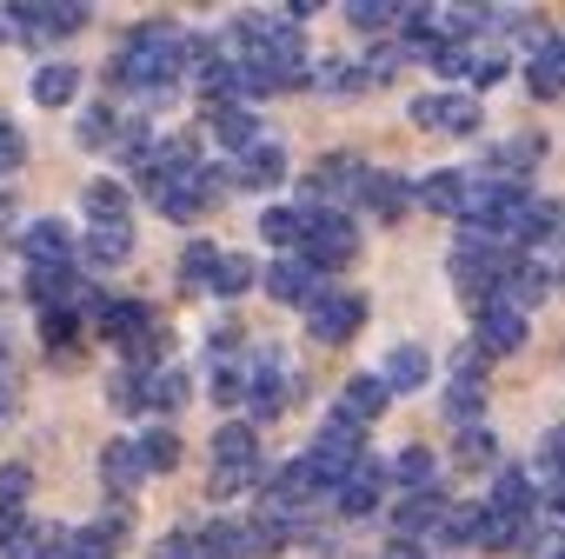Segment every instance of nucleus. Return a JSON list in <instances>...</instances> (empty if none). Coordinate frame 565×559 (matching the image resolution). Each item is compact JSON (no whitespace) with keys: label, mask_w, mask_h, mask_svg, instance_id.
Segmentation results:
<instances>
[{"label":"nucleus","mask_w":565,"mask_h":559,"mask_svg":"<svg viewBox=\"0 0 565 559\" xmlns=\"http://www.w3.org/2000/svg\"><path fill=\"white\" fill-rule=\"evenodd\" d=\"M246 486H259V440H253V426H220L213 433V493L233 499Z\"/></svg>","instance_id":"6"},{"label":"nucleus","mask_w":565,"mask_h":559,"mask_svg":"<svg viewBox=\"0 0 565 559\" xmlns=\"http://www.w3.org/2000/svg\"><path fill=\"white\" fill-rule=\"evenodd\" d=\"M386 479H393V466H380V460H360V466L340 479V493H333V499H340V513H347V519L373 513V506H380V493H386Z\"/></svg>","instance_id":"18"},{"label":"nucleus","mask_w":565,"mask_h":559,"mask_svg":"<svg viewBox=\"0 0 565 559\" xmlns=\"http://www.w3.org/2000/svg\"><path fill=\"white\" fill-rule=\"evenodd\" d=\"M200 87H206V107H213V101H233V94H246V67H239L233 54L206 48V61H200Z\"/></svg>","instance_id":"26"},{"label":"nucleus","mask_w":565,"mask_h":559,"mask_svg":"<svg viewBox=\"0 0 565 559\" xmlns=\"http://www.w3.org/2000/svg\"><path fill=\"white\" fill-rule=\"evenodd\" d=\"M366 173H373V167H366L360 154H327V160H320V167L307 173V200L333 213L340 200H360V187H366Z\"/></svg>","instance_id":"10"},{"label":"nucleus","mask_w":565,"mask_h":559,"mask_svg":"<svg viewBox=\"0 0 565 559\" xmlns=\"http://www.w3.org/2000/svg\"><path fill=\"white\" fill-rule=\"evenodd\" d=\"M525 81H532V94H539V101H558V94H565V41H539V54H532Z\"/></svg>","instance_id":"33"},{"label":"nucleus","mask_w":565,"mask_h":559,"mask_svg":"<svg viewBox=\"0 0 565 559\" xmlns=\"http://www.w3.org/2000/svg\"><path fill=\"white\" fill-rule=\"evenodd\" d=\"M8 34H14V28H8V8H0V41H8Z\"/></svg>","instance_id":"59"},{"label":"nucleus","mask_w":565,"mask_h":559,"mask_svg":"<svg viewBox=\"0 0 565 559\" xmlns=\"http://www.w3.org/2000/svg\"><path fill=\"white\" fill-rule=\"evenodd\" d=\"M446 413H452L459 426H479V420H486V354H479V347H466V354L452 360V387H446Z\"/></svg>","instance_id":"14"},{"label":"nucleus","mask_w":565,"mask_h":559,"mask_svg":"<svg viewBox=\"0 0 565 559\" xmlns=\"http://www.w3.org/2000/svg\"><path fill=\"white\" fill-rule=\"evenodd\" d=\"M532 160H545V134H519V140H505V147H492V180H505V187H519V173L532 167Z\"/></svg>","instance_id":"27"},{"label":"nucleus","mask_w":565,"mask_h":559,"mask_svg":"<svg viewBox=\"0 0 565 559\" xmlns=\"http://www.w3.org/2000/svg\"><path fill=\"white\" fill-rule=\"evenodd\" d=\"M552 559H565V546H558V552H552Z\"/></svg>","instance_id":"61"},{"label":"nucleus","mask_w":565,"mask_h":559,"mask_svg":"<svg viewBox=\"0 0 565 559\" xmlns=\"http://www.w3.org/2000/svg\"><path fill=\"white\" fill-rule=\"evenodd\" d=\"M41 334H47V347H74V340H81V320H74V307L47 314V320H41Z\"/></svg>","instance_id":"55"},{"label":"nucleus","mask_w":565,"mask_h":559,"mask_svg":"<svg viewBox=\"0 0 565 559\" xmlns=\"http://www.w3.org/2000/svg\"><path fill=\"white\" fill-rule=\"evenodd\" d=\"M226 187H233V180H226L220 167H193V173H180L173 187H160V193H153V207H160V213H173V220H200Z\"/></svg>","instance_id":"11"},{"label":"nucleus","mask_w":565,"mask_h":559,"mask_svg":"<svg viewBox=\"0 0 565 559\" xmlns=\"http://www.w3.org/2000/svg\"><path fill=\"white\" fill-rule=\"evenodd\" d=\"M532 466H539V479H545V499L565 513V426H552V433L539 440V460H532Z\"/></svg>","instance_id":"37"},{"label":"nucleus","mask_w":565,"mask_h":559,"mask_svg":"<svg viewBox=\"0 0 565 559\" xmlns=\"http://www.w3.org/2000/svg\"><path fill=\"white\" fill-rule=\"evenodd\" d=\"M94 314H100V334L114 340V354H127L140 373H153V360L167 354V320L140 300H100Z\"/></svg>","instance_id":"2"},{"label":"nucleus","mask_w":565,"mask_h":559,"mask_svg":"<svg viewBox=\"0 0 565 559\" xmlns=\"http://www.w3.org/2000/svg\"><path fill=\"white\" fill-rule=\"evenodd\" d=\"M186 54H206L193 34H180V28H160V21H147V28H134L127 41H120V54L107 61V87H127V94H160L180 67H186Z\"/></svg>","instance_id":"1"},{"label":"nucleus","mask_w":565,"mask_h":559,"mask_svg":"<svg viewBox=\"0 0 565 559\" xmlns=\"http://www.w3.org/2000/svg\"><path fill=\"white\" fill-rule=\"evenodd\" d=\"M134 253V226H87V260L94 266H114Z\"/></svg>","instance_id":"45"},{"label":"nucleus","mask_w":565,"mask_h":559,"mask_svg":"<svg viewBox=\"0 0 565 559\" xmlns=\"http://www.w3.org/2000/svg\"><path fill=\"white\" fill-rule=\"evenodd\" d=\"M393 479H399L406 493H433V446H406V453L393 460Z\"/></svg>","instance_id":"47"},{"label":"nucleus","mask_w":565,"mask_h":559,"mask_svg":"<svg viewBox=\"0 0 565 559\" xmlns=\"http://www.w3.org/2000/svg\"><path fill=\"white\" fill-rule=\"evenodd\" d=\"M360 207H366L373 220H399V213L413 207V187H406V180H393V173H366V187H360Z\"/></svg>","instance_id":"28"},{"label":"nucleus","mask_w":565,"mask_h":559,"mask_svg":"<svg viewBox=\"0 0 565 559\" xmlns=\"http://www.w3.org/2000/svg\"><path fill=\"white\" fill-rule=\"evenodd\" d=\"M380 380H386V393H419V387L433 380V360H426L419 347H393L386 367H380Z\"/></svg>","instance_id":"29"},{"label":"nucleus","mask_w":565,"mask_h":559,"mask_svg":"<svg viewBox=\"0 0 565 559\" xmlns=\"http://www.w3.org/2000/svg\"><path fill=\"white\" fill-rule=\"evenodd\" d=\"M107 400H114L120 413H147V400H140V367H127L120 380H107Z\"/></svg>","instance_id":"52"},{"label":"nucleus","mask_w":565,"mask_h":559,"mask_svg":"<svg viewBox=\"0 0 565 559\" xmlns=\"http://www.w3.org/2000/svg\"><path fill=\"white\" fill-rule=\"evenodd\" d=\"M28 294H34L47 314L74 307V300H81V266H28Z\"/></svg>","instance_id":"21"},{"label":"nucleus","mask_w":565,"mask_h":559,"mask_svg":"<svg viewBox=\"0 0 565 559\" xmlns=\"http://www.w3.org/2000/svg\"><path fill=\"white\" fill-rule=\"evenodd\" d=\"M21 160H28V140H21V127H8V120H0V180H8Z\"/></svg>","instance_id":"56"},{"label":"nucleus","mask_w":565,"mask_h":559,"mask_svg":"<svg viewBox=\"0 0 565 559\" xmlns=\"http://www.w3.org/2000/svg\"><path fill=\"white\" fill-rule=\"evenodd\" d=\"M87 220H94V226H127V187L94 180V187H87Z\"/></svg>","instance_id":"43"},{"label":"nucleus","mask_w":565,"mask_h":559,"mask_svg":"<svg viewBox=\"0 0 565 559\" xmlns=\"http://www.w3.org/2000/svg\"><path fill=\"white\" fill-rule=\"evenodd\" d=\"M74 94H81V74H74L67 61H47V67L34 74V101H41V107H67Z\"/></svg>","instance_id":"40"},{"label":"nucleus","mask_w":565,"mask_h":559,"mask_svg":"<svg viewBox=\"0 0 565 559\" xmlns=\"http://www.w3.org/2000/svg\"><path fill=\"white\" fill-rule=\"evenodd\" d=\"M134 446H140V466H147V473H173V466H180V440H173L167 426H153V433H140Z\"/></svg>","instance_id":"46"},{"label":"nucleus","mask_w":565,"mask_h":559,"mask_svg":"<svg viewBox=\"0 0 565 559\" xmlns=\"http://www.w3.org/2000/svg\"><path fill=\"white\" fill-rule=\"evenodd\" d=\"M233 347H239V320H220L213 327V354H233Z\"/></svg>","instance_id":"57"},{"label":"nucleus","mask_w":565,"mask_h":559,"mask_svg":"<svg viewBox=\"0 0 565 559\" xmlns=\"http://www.w3.org/2000/svg\"><path fill=\"white\" fill-rule=\"evenodd\" d=\"M81 140L134 167V154L147 147V127H140V114H120L114 101H100V107H87V120H81Z\"/></svg>","instance_id":"8"},{"label":"nucleus","mask_w":565,"mask_h":559,"mask_svg":"<svg viewBox=\"0 0 565 559\" xmlns=\"http://www.w3.org/2000/svg\"><path fill=\"white\" fill-rule=\"evenodd\" d=\"M28 486H34V473H28V466H0V519H14V513H21Z\"/></svg>","instance_id":"50"},{"label":"nucleus","mask_w":565,"mask_h":559,"mask_svg":"<svg viewBox=\"0 0 565 559\" xmlns=\"http://www.w3.org/2000/svg\"><path fill=\"white\" fill-rule=\"evenodd\" d=\"M452 453H459V466H486V460L499 453V440H492L486 420H479V426H459V446H452Z\"/></svg>","instance_id":"49"},{"label":"nucleus","mask_w":565,"mask_h":559,"mask_svg":"<svg viewBox=\"0 0 565 559\" xmlns=\"http://www.w3.org/2000/svg\"><path fill=\"white\" fill-rule=\"evenodd\" d=\"M253 280H259V266H253L246 253H220V260H213V273H206V287L233 300V294H246V287H253Z\"/></svg>","instance_id":"39"},{"label":"nucleus","mask_w":565,"mask_h":559,"mask_svg":"<svg viewBox=\"0 0 565 559\" xmlns=\"http://www.w3.org/2000/svg\"><path fill=\"white\" fill-rule=\"evenodd\" d=\"M246 400V367L239 360H220L213 367V407H239Z\"/></svg>","instance_id":"48"},{"label":"nucleus","mask_w":565,"mask_h":559,"mask_svg":"<svg viewBox=\"0 0 565 559\" xmlns=\"http://www.w3.org/2000/svg\"><path fill=\"white\" fill-rule=\"evenodd\" d=\"M327 493V479H320V466L313 460H287L273 479H266V513H279V519H300V506H313Z\"/></svg>","instance_id":"12"},{"label":"nucleus","mask_w":565,"mask_h":559,"mask_svg":"<svg viewBox=\"0 0 565 559\" xmlns=\"http://www.w3.org/2000/svg\"><path fill=\"white\" fill-rule=\"evenodd\" d=\"M21 246H28V266H81V246L61 220H34Z\"/></svg>","instance_id":"20"},{"label":"nucleus","mask_w":565,"mask_h":559,"mask_svg":"<svg viewBox=\"0 0 565 559\" xmlns=\"http://www.w3.org/2000/svg\"><path fill=\"white\" fill-rule=\"evenodd\" d=\"M472 519H479V506H446V519H439V546H472Z\"/></svg>","instance_id":"51"},{"label":"nucleus","mask_w":565,"mask_h":559,"mask_svg":"<svg viewBox=\"0 0 565 559\" xmlns=\"http://www.w3.org/2000/svg\"><path fill=\"white\" fill-rule=\"evenodd\" d=\"M206 134L220 140V147H233V154H246L253 140H259V120L239 107V101H213L206 107Z\"/></svg>","instance_id":"22"},{"label":"nucleus","mask_w":565,"mask_h":559,"mask_svg":"<svg viewBox=\"0 0 565 559\" xmlns=\"http://www.w3.org/2000/svg\"><path fill=\"white\" fill-rule=\"evenodd\" d=\"M360 327H366V300H360V294H333V287H327V294L313 300V340L340 347V340H353Z\"/></svg>","instance_id":"16"},{"label":"nucleus","mask_w":565,"mask_h":559,"mask_svg":"<svg viewBox=\"0 0 565 559\" xmlns=\"http://www.w3.org/2000/svg\"><path fill=\"white\" fill-rule=\"evenodd\" d=\"M0 413H8V387H0Z\"/></svg>","instance_id":"60"},{"label":"nucleus","mask_w":565,"mask_h":559,"mask_svg":"<svg viewBox=\"0 0 565 559\" xmlns=\"http://www.w3.org/2000/svg\"><path fill=\"white\" fill-rule=\"evenodd\" d=\"M47 546H54V532H47V526H34L28 513L0 519V559H41Z\"/></svg>","instance_id":"30"},{"label":"nucleus","mask_w":565,"mask_h":559,"mask_svg":"<svg viewBox=\"0 0 565 559\" xmlns=\"http://www.w3.org/2000/svg\"><path fill=\"white\" fill-rule=\"evenodd\" d=\"M466 193H472V187H466V173H433V180L419 187V200H426L433 213H446V220H459V213H466Z\"/></svg>","instance_id":"41"},{"label":"nucleus","mask_w":565,"mask_h":559,"mask_svg":"<svg viewBox=\"0 0 565 559\" xmlns=\"http://www.w3.org/2000/svg\"><path fill=\"white\" fill-rule=\"evenodd\" d=\"M413 120L433 127V134H479V101L472 94H419Z\"/></svg>","instance_id":"15"},{"label":"nucleus","mask_w":565,"mask_h":559,"mask_svg":"<svg viewBox=\"0 0 565 559\" xmlns=\"http://www.w3.org/2000/svg\"><path fill=\"white\" fill-rule=\"evenodd\" d=\"M525 213H532V200H525V187H505V180H479L472 193H466V226L479 233V240H499V233H525Z\"/></svg>","instance_id":"4"},{"label":"nucleus","mask_w":565,"mask_h":559,"mask_svg":"<svg viewBox=\"0 0 565 559\" xmlns=\"http://www.w3.org/2000/svg\"><path fill=\"white\" fill-rule=\"evenodd\" d=\"M160 559H220L200 532H167V546H160Z\"/></svg>","instance_id":"53"},{"label":"nucleus","mask_w":565,"mask_h":559,"mask_svg":"<svg viewBox=\"0 0 565 559\" xmlns=\"http://www.w3.org/2000/svg\"><path fill=\"white\" fill-rule=\"evenodd\" d=\"M512 266H519V260H512L499 240H479V233H466V240H459V253H452V287H459L472 307H492V300L505 294Z\"/></svg>","instance_id":"3"},{"label":"nucleus","mask_w":565,"mask_h":559,"mask_svg":"<svg viewBox=\"0 0 565 559\" xmlns=\"http://www.w3.org/2000/svg\"><path fill=\"white\" fill-rule=\"evenodd\" d=\"M100 479H107V493H134V486L147 479V466H140V446H134V440H114V446L100 453Z\"/></svg>","instance_id":"32"},{"label":"nucleus","mask_w":565,"mask_h":559,"mask_svg":"<svg viewBox=\"0 0 565 559\" xmlns=\"http://www.w3.org/2000/svg\"><path fill=\"white\" fill-rule=\"evenodd\" d=\"M246 407L259 420H273L279 407H287V380H279V354H266L259 367H246Z\"/></svg>","instance_id":"24"},{"label":"nucleus","mask_w":565,"mask_h":559,"mask_svg":"<svg viewBox=\"0 0 565 559\" xmlns=\"http://www.w3.org/2000/svg\"><path fill=\"white\" fill-rule=\"evenodd\" d=\"M532 473H519V466H505L499 479H492V513H505V519H532Z\"/></svg>","instance_id":"35"},{"label":"nucleus","mask_w":565,"mask_h":559,"mask_svg":"<svg viewBox=\"0 0 565 559\" xmlns=\"http://www.w3.org/2000/svg\"><path fill=\"white\" fill-rule=\"evenodd\" d=\"M300 260H307L320 280L340 273V266H353V260H360V226L340 220V213H313V220H307V240H300Z\"/></svg>","instance_id":"7"},{"label":"nucleus","mask_w":565,"mask_h":559,"mask_svg":"<svg viewBox=\"0 0 565 559\" xmlns=\"http://www.w3.org/2000/svg\"><path fill=\"white\" fill-rule=\"evenodd\" d=\"M266 294H273V300H287V307H313V300H320V273H313L300 253H294V260H273Z\"/></svg>","instance_id":"19"},{"label":"nucleus","mask_w":565,"mask_h":559,"mask_svg":"<svg viewBox=\"0 0 565 559\" xmlns=\"http://www.w3.org/2000/svg\"><path fill=\"white\" fill-rule=\"evenodd\" d=\"M307 81H320V87H333V94H360V87H373V81H366V61L353 67V61H333V54H327L320 67H307Z\"/></svg>","instance_id":"44"},{"label":"nucleus","mask_w":565,"mask_h":559,"mask_svg":"<svg viewBox=\"0 0 565 559\" xmlns=\"http://www.w3.org/2000/svg\"><path fill=\"white\" fill-rule=\"evenodd\" d=\"M519 347H525V314L505 307V300L479 307V354L492 360V354H519Z\"/></svg>","instance_id":"17"},{"label":"nucleus","mask_w":565,"mask_h":559,"mask_svg":"<svg viewBox=\"0 0 565 559\" xmlns=\"http://www.w3.org/2000/svg\"><path fill=\"white\" fill-rule=\"evenodd\" d=\"M386 380L380 373H360V380H347V393H340V420H353V426H366V420H380L386 413Z\"/></svg>","instance_id":"25"},{"label":"nucleus","mask_w":565,"mask_h":559,"mask_svg":"<svg viewBox=\"0 0 565 559\" xmlns=\"http://www.w3.org/2000/svg\"><path fill=\"white\" fill-rule=\"evenodd\" d=\"M213 260H220V246H213V240H193V246L180 253V273H186V280H206Z\"/></svg>","instance_id":"54"},{"label":"nucleus","mask_w":565,"mask_h":559,"mask_svg":"<svg viewBox=\"0 0 565 559\" xmlns=\"http://www.w3.org/2000/svg\"><path fill=\"white\" fill-rule=\"evenodd\" d=\"M545 294H552V266H539V260H519V266H512V280H505V294H499V300L525 314V307H539Z\"/></svg>","instance_id":"31"},{"label":"nucleus","mask_w":565,"mask_h":559,"mask_svg":"<svg viewBox=\"0 0 565 559\" xmlns=\"http://www.w3.org/2000/svg\"><path fill=\"white\" fill-rule=\"evenodd\" d=\"M307 220H313V213H300V207H266V213H259V233H266L273 246L300 253V240H307Z\"/></svg>","instance_id":"38"},{"label":"nucleus","mask_w":565,"mask_h":559,"mask_svg":"<svg viewBox=\"0 0 565 559\" xmlns=\"http://www.w3.org/2000/svg\"><path fill=\"white\" fill-rule=\"evenodd\" d=\"M347 14H353V28H366L380 41H399V28H406V8H393V0H360Z\"/></svg>","instance_id":"42"},{"label":"nucleus","mask_w":565,"mask_h":559,"mask_svg":"<svg viewBox=\"0 0 565 559\" xmlns=\"http://www.w3.org/2000/svg\"><path fill=\"white\" fill-rule=\"evenodd\" d=\"M307 460L320 466V479H327V486H340V479L366 460V433H360L353 420H340V413H333V420L320 426V440H313V453H307Z\"/></svg>","instance_id":"9"},{"label":"nucleus","mask_w":565,"mask_h":559,"mask_svg":"<svg viewBox=\"0 0 565 559\" xmlns=\"http://www.w3.org/2000/svg\"><path fill=\"white\" fill-rule=\"evenodd\" d=\"M180 173H193V140H147V147L134 154V180H140L147 200H153L160 187H173Z\"/></svg>","instance_id":"13"},{"label":"nucleus","mask_w":565,"mask_h":559,"mask_svg":"<svg viewBox=\"0 0 565 559\" xmlns=\"http://www.w3.org/2000/svg\"><path fill=\"white\" fill-rule=\"evenodd\" d=\"M386 559H426V546H419V539H393Z\"/></svg>","instance_id":"58"},{"label":"nucleus","mask_w":565,"mask_h":559,"mask_svg":"<svg viewBox=\"0 0 565 559\" xmlns=\"http://www.w3.org/2000/svg\"><path fill=\"white\" fill-rule=\"evenodd\" d=\"M140 400H147V413H180L186 407V373H173V367L140 373Z\"/></svg>","instance_id":"34"},{"label":"nucleus","mask_w":565,"mask_h":559,"mask_svg":"<svg viewBox=\"0 0 565 559\" xmlns=\"http://www.w3.org/2000/svg\"><path fill=\"white\" fill-rule=\"evenodd\" d=\"M87 21H94V8H81V0H14V8H8V28L28 34V41H41V48L81 34Z\"/></svg>","instance_id":"5"},{"label":"nucleus","mask_w":565,"mask_h":559,"mask_svg":"<svg viewBox=\"0 0 565 559\" xmlns=\"http://www.w3.org/2000/svg\"><path fill=\"white\" fill-rule=\"evenodd\" d=\"M279 173H287V154H279L273 140H253L239 160H233V187H279Z\"/></svg>","instance_id":"23"},{"label":"nucleus","mask_w":565,"mask_h":559,"mask_svg":"<svg viewBox=\"0 0 565 559\" xmlns=\"http://www.w3.org/2000/svg\"><path fill=\"white\" fill-rule=\"evenodd\" d=\"M439 519H446V493H439V486H433V493H406L399 513H393L399 532H439Z\"/></svg>","instance_id":"36"}]
</instances>
